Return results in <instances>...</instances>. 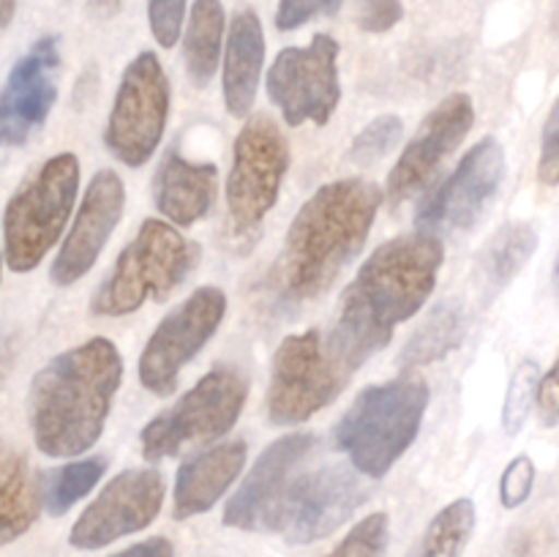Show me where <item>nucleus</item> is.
Wrapping results in <instances>:
<instances>
[{
    "label": "nucleus",
    "instance_id": "obj_1",
    "mask_svg": "<svg viewBox=\"0 0 559 557\" xmlns=\"http://www.w3.org/2000/svg\"><path fill=\"white\" fill-rule=\"evenodd\" d=\"M385 189L364 178L320 186L300 205L265 276V293L278 315L317 304L344 268L364 251Z\"/></svg>",
    "mask_w": 559,
    "mask_h": 557
},
{
    "label": "nucleus",
    "instance_id": "obj_2",
    "mask_svg": "<svg viewBox=\"0 0 559 557\" xmlns=\"http://www.w3.org/2000/svg\"><path fill=\"white\" fill-rule=\"evenodd\" d=\"M445 265L440 235H396L366 257L338 298L331 331L360 366L391 344L402 322L413 320L431 298Z\"/></svg>",
    "mask_w": 559,
    "mask_h": 557
},
{
    "label": "nucleus",
    "instance_id": "obj_3",
    "mask_svg": "<svg viewBox=\"0 0 559 557\" xmlns=\"http://www.w3.org/2000/svg\"><path fill=\"white\" fill-rule=\"evenodd\" d=\"M123 382V355L107 336L63 349L27 391L33 442L49 459H80L102 440Z\"/></svg>",
    "mask_w": 559,
    "mask_h": 557
},
{
    "label": "nucleus",
    "instance_id": "obj_4",
    "mask_svg": "<svg viewBox=\"0 0 559 557\" xmlns=\"http://www.w3.org/2000/svg\"><path fill=\"white\" fill-rule=\"evenodd\" d=\"M429 399V382L407 371L364 388L338 418L333 442L364 478H385L418 440Z\"/></svg>",
    "mask_w": 559,
    "mask_h": 557
},
{
    "label": "nucleus",
    "instance_id": "obj_5",
    "mask_svg": "<svg viewBox=\"0 0 559 557\" xmlns=\"http://www.w3.org/2000/svg\"><path fill=\"white\" fill-rule=\"evenodd\" d=\"M200 244L167 218H145L91 300L96 317H126L167 300L200 265Z\"/></svg>",
    "mask_w": 559,
    "mask_h": 557
},
{
    "label": "nucleus",
    "instance_id": "obj_6",
    "mask_svg": "<svg viewBox=\"0 0 559 557\" xmlns=\"http://www.w3.org/2000/svg\"><path fill=\"white\" fill-rule=\"evenodd\" d=\"M358 360L342 347L331 328L289 333L271 360L265 410L271 424L298 426L336 402Z\"/></svg>",
    "mask_w": 559,
    "mask_h": 557
},
{
    "label": "nucleus",
    "instance_id": "obj_7",
    "mask_svg": "<svg viewBox=\"0 0 559 557\" xmlns=\"http://www.w3.org/2000/svg\"><path fill=\"white\" fill-rule=\"evenodd\" d=\"M82 167L74 153H55L38 164L9 197L3 211V262L11 273H31L63 244L74 218Z\"/></svg>",
    "mask_w": 559,
    "mask_h": 557
},
{
    "label": "nucleus",
    "instance_id": "obj_8",
    "mask_svg": "<svg viewBox=\"0 0 559 557\" xmlns=\"http://www.w3.org/2000/svg\"><path fill=\"white\" fill-rule=\"evenodd\" d=\"M249 402V377L233 364H218L197 380L173 407L147 420L140 431L147 462L180 457L191 446L218 442L235 429Z\"/></svg>",
    "mask_w": 559,
    "mask_h": 557
},
{
    "label": "nucleus",
    "instance_id": "obj_9",
    "mask_svg": "<svg viewBox=\"0 0 559 557\" xmlns=\"http://www.w3.org/2000/svg\"><path fill=\"white\" fill-rule=\"evenodd\" d=\"M289 169V142L267 115H251L233 142V164L227 173L229 227L238 238L260 229L278 202Z\"/></svg>",
    "mask_w": 559,
    "mask_h": 557
},
{
    "label": "nucleus",
    "instance_id": "obj_10",
    "mask_svg": "<svg viewBox=\"0 0 559 557\" xmlns=\"http://www.w3.org/2000/svg\"><path fill=\"white\" fill-rule=\"evenodd\" d=\"M173 87L156 52H140L123 69L104 126V147L123 167H145L167 131Z\"/></svg>",
    "mask_w": 559,
    "mask_h": 557
},
{
    "label": "nucleus",
    "instance_id": "obj_11",
    "mask_svg": "<svg viewBox=\"0 0 559 557\" xmlns=\"http://www.w3.org/2000/svg\"><path fill=\"white\" fill-rule=\"evenodd\" d=\"M227 306V293L222 287L202 284L158 322L136 364V375L147 393L167 399L178 391L180 371L216 336Z\"/></svg>",
    "mask_w": 559,
    "mask_h": 557
},
{
    "label": "nucleus",
    "instance_id": "obj_12",
    "mask_svg": "<svg viewBox=\"0 0 559 557\" xmlns=\"http://www.w3.org/2000/svg\"><path fill=\"white\" fill-rule=\"evenodd\" d=\"M338 47L331 33H317L309 47H284L265 74L267 98L284 123L328 126L342 104Z\"/></svg>",
    "mask_w": 559,
    "mask_h": 557
},
{
    "label": "nucleus",
    "instance_id": "obj_13",
    "mask_svg": "<svg viewBox=\"0 0 559 557\" xmlns=\"http://www.w3.org/2000/svg\"><path fill=\"white\" fill-rule=\"evenodd\" d=\"M360 473L347 464H320L300 470L289 484L276 519V535L289 544H314L328 538L355 517L366 502Z\"/></svg>",
    "mask_w": 559,
    "mask_h": 557
},
{
    "label": "nucleus",
    "instance_id": "obj_14",
    "mask_svg": "<svg viewBox=\"0 0 559 557\" xmlns=\"http://www.w3.org/2000/svg\"><path fill=\"white\" fill-rule=\"evenodd\" d=\"M506 178V147L497 137L475 142L437 189L420 200L415 224L431 235L467 233L495 202Z\"/></svg>",
    "mask_w": 559,
    "mask_h": 557
},
{
    "label": "nucleus",
    "instance_id": "obj_15",
    "mask_svg": "<svg viewBox=\"0 0 559 557\" xmlns=\"http://www.w3.org/2000/svg\"><path fill=\"white\" fill-rule=\"evenodd\" d=\"M167 484L156 467H131L112 475L87 502L69 530V544L74 549H104L115 541L151 528L164 508Z\"/></svg>",
    "mask_w": 559,
    "mask_h": 557
},
{
    "label": "nucleus",
    "instance_id": "obj_16",
    "mask_svg": "<svg viewBox=\"0 0 559 557\" xmlns=\"http://www.w3.org/2000/svg\"><path fill=\"white\" fill-rule=\"evenodd\" d=\"M314 446L317 437L309 431H293L273 440L227 500L222 522L246 533H276V519L289 484L304 470Z\"/></svg>",
    "mask_w": 559,
    "mask_h": 557
},
{
    "label": "nucleus",
    "instance_id": "obj_17",
    "mask_svg": "<svg viewBox=\"0 0 559 557\" xmlns=\"http://www.w3.org/2000/svg\"><path fill=\"white\" fill-rule=\"evenodd\" d=\"M475 126V104L469 93H451L418 126L413 140L402 151L399 162L388 173L385 200L404 205L424 194L437 178L445 158L467 140Z\"/></svg>",
    "mask_w": 559,
    "mask_h": 557
},
{
    "label": "nucleus",
    "instance_id": "obj_18",
    "mask_svg": "<svg viewBox=\"0 0 559 557\" xmlns=\"http://www.w3.org/2000/svg\"><path fill=\"white\" fill-rule=\"evenodd\" d=\"M60 38L41 36L11 66L0 93V140L5 147L31 142L58 102Z\"/></svg>",
    "mask_w": 559,
    "mask_h": 557
},
{
    "label": "nucleus",
    "instance_id": "obj_19",
    "mask_svg": "<svg viewBox=\"0 0 559 557\" xmlns=\"http://www.w3.org/2000/svg\"><path fill=\"white\" fill-rule=\"evenodd\" d=\"M126 211V183L115 169H98L82 194L71 227L49 268L58 287H71L93 271Z\"/></svg>",
    "mask_w": 559,
    "mask_h": 557
},
{
    "label": "nucleus",
    "instance_id": "obj_20",
    "mask_svg": "<svg viewBox=\"0 0 559 557\" xmlns=\"http://www.w3.org/2000/svg\"><path fill=\"white\" fill-rule=\"evenodd\" d=\"M246 453H249L246 440L235 437V440L213 442L205 451L183 459L175 473L173 517L178 522H186V519L216 508V502L243 475Z\"/></svg>",
    "mask_w": 559,
    "mask_h": 557
},
{
    "label": "nucleus",
    "instance_id": "obj_21",
    "mask_svg": "<svg viewBox=\"0 0 559 557\" xmlns=\"http://www.w3.org/2000/svg\"><path fill=\"white\" fill-rule=\"evenodd\" d=\"M153 205L175 227H194L211 213L218 191V167L213 162H191L178 147L167 153L153 175Z\"/></svg>",
    "mask_w": 559,
    "mask_h": 557
},
{
    "label": "nucleus",
    "instance_id": "obj_22",
    "mask_svg": "<svg viewBox=\"0 0 559 557\" xmlns=\"http://www.w3.org/2000/svg\"><path fill=\"white\" fill-rule=\"evenodd\" d=\"M265 69V31L254 9H238L227 31L222 60L224 107L235 120H249Z\"/></svg>",
    "mask_w": 559,
    "mask_h": 557
},
{
    "label": "nucleus",
    "instance_id": "obj_23",
    "mask_svg": "<svg viewBox=\"0 0 559 557\" xmlns=\"http://www.w3.org/2000/svg\"><path fill=\"white\" fill-rule=\"evenodd\" d=\"M538 251V229L530 222H508L480 249L475 282L486 304L497 298Z\"/></svg>",
    "mask_w": 559,
    "mask_h": 557
},
{
    "label": "nucleus",
    "instance_id": "obj_24",
    "mask_svg": "<svg viewBox=\"0 0 559 557\" xmlns=\"http://www.w3.org/2000/svg\"><path fill=\"white\" fill-rule=\"evenodd\" d=\"M41 484L22 453L5 451L0 464V544L9 546L33 528L41 513Z\"/></svg>",
    "mask_w": 559,
    "mask_h": 557
},
{
    "label": "nucleus",
    "instance_id": "obj_25",
    "mask_svg": "<svg viewBox=\"0 0 559 557\" xmlns=\"http://www.w3.org/2000/svg\"><path fill=\"white\" fill-rule=\"evenodd\" d=\"M224 5L218 0H194L183 31V66L191 85L205 87L218 71V60H224Z\"/></svg>",
    "mask_w": 559,
    "mask_h": 557
},
{
    "label": "nucleus",
    "instance_id": "obj_26",
    "mask_svg": "<svg viewBox=\"0 0 559 557\" xmlns=\"http://www.w3.org/2000/svg\"><path fill=\"white\" fill-rule=\"evenodd\" d=\"M464 333H467V315H464L462 306L445 300V304L435 306L431 315L415 328V333L407 339L402 355H399V364H402V369H415V366H429L435 360H442L453 349L462 347Z\"/></svg>",
    "mask_w": 559,
    "mask_h": 557
},
{
    "label": "nucleus",
    "instance_id": "obj_27",
    "mask_svg": "<svg viewBox=\"0 0 559 557\" xmlns=\"http://www.w3.org/2000/svg\"><path fill=\"white\" fill-rule=\"evenodd\" d=\"M109 467L107 457H80L41 473V502L49 517L69 513L82 497L91 495Z\"/></svg>",
    "mask_w": 559,
    "mask_h": 557
},
{
    "label": "nucleus",
    "instance_id": "obj_28",
    "mask_svg": "<svg viewBox=\"0 0 559 557\" xmlns=\"http://www.w3.org/2000/svg\"><path fill=\"white\" fill-rule=\"evenodd\" d=\"M478 511L469 497L448 502L431 517L409 557H462L475 533Z\"/></svg>",
    "mask_w": 559,
    "mask_h": 557
},
{
    "label": "nucleus",
    "instance_id": "obj_29",
    "mask_svg": "<svg viewBox=\"0 0 559 557\" xmlns=\"http://www.w3.org/2000/svg\"><path fill=\"white\" fill-rule=\"evenodd\" d=\"M540 377H544V371H540V364L535 358H524L522 364L516 366V371H513L500 415L502 431H506L508 437H516L519 431L524 429V424H527L530 413L538 410Z\"/></svg>",
    "mask_w": 559,
    "mask_h": 557
},
{
    "label": "nucleus",
    "instance_id": "obj_30",
    "mask_svg": "<svg viewBox=\"0 0 559 557\" xmlns=\"http://www.w3.org/2000/svg\"><path fill=\"white\" fill-rule=\"evenodd\" d=\"M404 137V120L402 115H377L371 123H366L358 131V137L349 145V162L358 167H369V164L385 158L393 147L402 142Z\"/></svg>",
    "mask_w": 559,
    "mask_h": 557
},
{
    "label": "nucleus",
    "instance_id": "obj_31",
    "mask_svg": "<svg viewBox=\"0 0 559 557\" xmlns=\"http://www.w3.org/2000/svg\"><path fill=\"white\" fill-rule=\"evenodd\" d=\"M391 541V519L385 511L360 519L328 555L322 557H385Z\"/></svg>",
    "mask_w": 559,
    "mask_h": 557
},
{
    "label": "nucleus",
    "instance_id": "obj_32",
    "mask_svg": "<svg viewBox=\"0 0 559 557\" xmlns=\"http://www.w3.org/2000/svg\"><path fill=\"white\" fill-rule=\"evenodd\" d=\"M189 0H147V27L162 49H173L183 38Z\"/></svg>",
    "mask_w": 559,
    "mask_h": 557
},
{
    "label": "nucleus",
    "instance_id": "obj_33",
    "mask_svg": "<svg viewBox=\"0 0 559 557\" xmlns=\"http://www.w3.org/2000/svg\"><path fill=\"white\" fill-rule=\"evenodd\" d=\"M535 478H538V470L535 462L527 453H519L508 462V467L500 475V502L502 508L513 511V508L524 506L530 500L535 489Z\"/></svg>",
    "mask_w": 559,
    "mask_h": 557
},
{
    "label": "nucleus",
    "instance_id": "obj_34",
    "mask_svg": "<svg viewBox=\"0 0 559 557\" xmlns=\"http://www.w3.org/2000/svg\"><path fill=\"white\" fill-rule=\"evenodd\" d=\"M344 0H278L276 5V27L282 33L298 31L306 22L317 16L338 14Z\"/></svg>",
    "mask_w": 559,
    "mask_h": 557
},
{
    "label": "nucleus",
    "instance_id": "obj_35",
    "mask_svg": "<svg viewBox=\"0 0 559 557\" xmlns=\"http://www.w3.org/2000/svg\"><path fill=\"white\" fill-rule=\"evenodd\" d=\"M538 180L546 189L559 186V96L551 104L549 115L540 129V151H538Z\"/></svg>",
    "mask_w": 559,
    "mask_h": 557
},
{
    "label": "nucleus",
    "instance_id": "obj_36",
    "mask_svg": "<svg viewBox=\"0 0 559 557\" xmlns=\"http://www.w3.org/2000/svg\"><path fill=\"white\" fill-rule=\"evenodd\" d=\"M402 0H355V22L364 33H388L402 22Z\"/></svg>",
    "mask_w": 559,
    "mask_h": 557
},
{
    "label": "nucleus",
    "instance_id": "obj_37",
    "mask_svg": "<svg viewBox=\"0 0 559 557\" xmlns=\"http://www.w3.org/2000/svg\"><path fill=\"white\" fill-rule=\"evenodd\" d=\"M538 418L544 426L559 424V355L555 358V364L549 366V371L540 377Z\"/></svg>",
    "mask_w": 559,
    "mask_h": 557
},
{
    "label": "nucleus",
    "instance_id": "obj_38",
    "mask_svg": "<svg viewBox=\"0 0 559 557\" xmlns=\"http://www.w3.org/2000/svg\"><path fill=\"white\" fill-rule=\"evenodd\" d=\"M109 557H175V546L173 541L164 538V535H153V538L126 546V549L115 552V555Z\"/></svg>",
    "mask_w": 559,
    "mask_h": 557
},
{
    "label": "nucleus",
    "instance_id": "obj_39",
    "mask_svg": "<svg viewBox=\"0 0 559 557\" xmlns=\"http://www.w3.org/2000/svg\"><path fill=\"white\" fill-rule=\"evenodd\" d=\"M14 14H16V0H3V31H9V25H11V20H14Z\"/></svg>",
    "mask_w": 559,
    "mask_h": 557
},
{
    "label": "nucleus",
    "instance_id": "obj_40",
    "mask_svg": "<svg viewBox=\"0 0 559 557\" xmlns=\"http://www.w3.org/2000/svg\"><path fill=\"white\" fill-rule=\"evenodd\" d=\"M555 289L559 295V254H557V262H555Z\"/></svg>",
    "mask_w": 559,
    "mask_h": 557
}]
</instances>
